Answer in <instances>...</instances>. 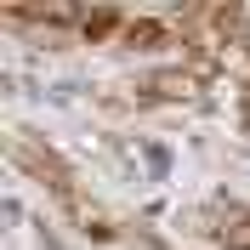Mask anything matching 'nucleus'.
I'll return each mask as SVG.
<instances>
[{
    "label": "nucleus",
    "instance_id": "nucleus-1",
    "mask_svg": "<svg viewBox=\"0 0 250 250\" xmlns=\"http://www.w3.org/2000/svg\"><path fill=\"white\" fill-rule=\"evenodd\" d=\"M12 159H17V165H23V171H29L40 188H51V193H57L62 210H74L80 222H91V228H97V210H85V199H80V188H74V171H68V165H62V159L51 154L40 137L12 131ZM97 233H103V228H97Z\"/></svg>",
    "mask_w": 250,
    "mask_h": 250
},
{
    "label": "nucleus",
    "instance_id": "nucleus-2",
    "mask_svg": "<svg viewBox=\"0 0 250 250\" xmlns=\"http://www.w3.org/2000/svg\"><path fill=\"white\" fill-rule=\"evenodd\" d=\"M210 74H216V68H205V62H182V68H159V74H148V80H142V91L176 103V97H199V85H205Z\"/></svg>",
    "mask_w": 250,
    "mask_h": 250
},
{
    "label": "nucleus",
    "instance_id": "nucleus-3",
    "mask_svg": "<svg viewBox=\"0 0 250 250\" xmlns=\"http://www.w3.org/2000/svg\"><path fill=\"white\" fill-rule=\"evenodd\" d=\"M171 40V23H159V17H125V29H120V46L131 51H159Z\"/></svg>",
    "mask_w": 250,
    "mask_h": 250
},
{
    "label": "nucleus",
    "instance_id": "nucleus-4",
    "mask_svg": "<svg viewBox=\"0 0 250 250\" xmlns=\"http://www.w3.org/2000/svg\"><path fill=\"white\" fill-rule=\"evenodd\" d=\"M210 233H216L228 250H250V210H245V205L216 210V228H210Z\"/></svg>",
    "mask_w": 250,
    "mask_h": 250
},
{
    "label": "nucleus",
    "instance_id": "nucleus-5",
    "mask_svg": "<svg viewBox=\"0 0 250 250\" xmlns=\"http://www.w3.org/2000/svg\"><path fill=\"white\" fill-rule=\"evenodd\" d=\"M120 29H125V17H120V12H108V6L80 17V34H85V40H108V34H120Z\"/></svg>",
    "mask_w": 250,
    "mask_h": 250
}]
</instances>
